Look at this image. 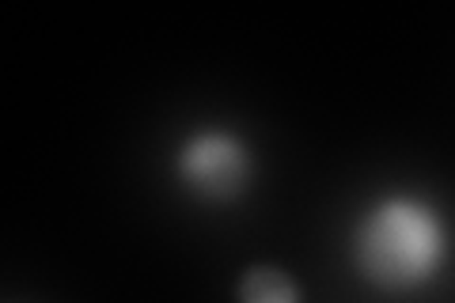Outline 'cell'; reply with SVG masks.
I'll return each mask as SVG.
<instances>
[{"instance_id": "7a4b0ae2", "label": "cell", "mask_w": 455, "mask_h": 303, "mask_svg": "<svg viewBox=\"0 0 455 303\" xmlns=\"http://www.w3.org/2000/svg\"><path fill=\"white\" fill-rule=\"evenodd\" d=\"M175 179L205 205H232L254 182V152L235 129H194L175 148Z\"/></svg>"}, {"instance_id": "6da1fadb", "label": "cell", "mask_w": 455, "mask_h": 303, "mask_svg": "<svg viewBox=\"0 0 455 303\" xmlns=\"http://www.w3.org/2000/svg\"><path fill=\"white\" fill-rule=\"evenodd\" d=\"M455 235L444 209L414 190H391L368 205L349 235V262L391 296H414L448 273Z\"/></svg>"}, {"instance_id": "3957f363", "label": "cell", "mask_w": 455, "mask_h": 303, "mask_svg": "<svg viewBox=\"0 0 455 303\" xmlns=\"http://www.w3.org/2000/svg\"><path fill=\"white\" fill-rule=\"evenodd\" d=\"M239 303H300V284L277 266H251L235 288Z\"/></svg>"}]
</instances>
